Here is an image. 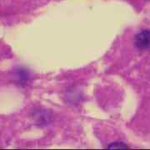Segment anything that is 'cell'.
<instances>
[{
    "mask_svg": "<svg viewBox=\"0 0 150 150\" xmlns=\"http://www.w3.org/2000/svg\"><path fill=\"white\" fill-rule=\"evenodd\" d=\"M135 44L140 48H150V31L145 30L139 33L135 38Z\"/></svg>",
    "mask_w": 150,
    "mask_h": 150,
    "instance_id": "cell-1",
    "label": "cell"
},
{
    "mask_svg": "<svg viewBox=\"0 0 150 150\" xmlns=\"http://www.w3.org/2000/svg\"><path fill=\"white\" fill-rule=\"evenodd\" d=\"M109 149H128V147L126 145L123 144H120V143H116V144H112Z\"/></svg>",
    "mask_w": 150,
    "mask_h": 150,
    "instance_id": "cell-2",
    "label": "cell"
}]
</instances>
